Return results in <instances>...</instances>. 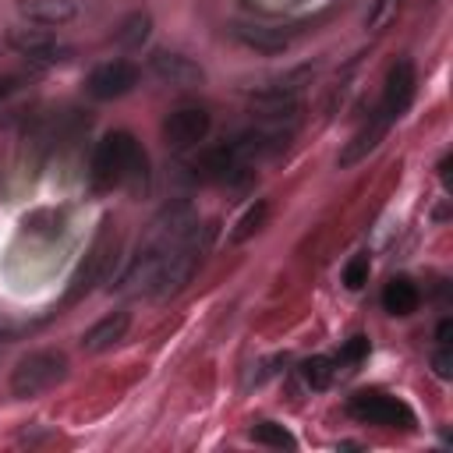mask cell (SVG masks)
I'll return each instance as SVG.
<instances>
[{
  "instance_id": "5",
  "label": "cell",
  "mask_w": 453,
  "mask_h": 453,
  "mask_svg": "<svg viewBox=\"0 0 453 453\" xmlns=\"http://www.w3.org/2000/svg\"><path fill=\"white\" fill-rule=\"evenodd\" d=\"M113 251H117V234H110V223H103V230L96 234V241H92L85 262L78 265V273H74V280H71L67 301H78L81 294L92 290V283H99V280L106 276V269H110V262H113Z\"/></svg>"
},
{
  "instance_id": "16",
  "label": "cell",
  "mask_w": 453,
  "mask_h": 453,
  "mask_svg": "<svg viewBox=\"0 0 453 453\" xmlns=\"http://www.w3.org/2000/svg\"><path fill=\"white\" fill-rule=\"evenodd\" d=\"M149 32H152V14H149V11H134V14H127V18L117 25L113 39H117V46H124V50H138V46L149 39Z\"/></svg>"
},
{
  "instance_id": "23",
  "label": "cell",
  "mask_w": 453,
  "mask_h": 453,
  "mask_svg": "<svg viewBox=\"0 0 453 453\" xmlns=\"http://www.w3.org/2000/svg\"><path fill=\"white\" fill-rule=\"evenodd\" d=\"M18 88H21V74H14V71H0V99L11 96V92H18Z\"/></svg>"
},
{
  "instance_id": "7",
  "label": "cell",
  "mask_w": 453,
  "mask_h": 453,
  "mask_svg": "<svg viewBox=\"0 0 453 453\" xmlns=\"http://www.w3.org/2000/svg\"><path fill=\"white\" fill-rule=\"evenodd\" d=\"M248 166L241 159V152L234 149V142H223L216 149H205L198 159H195V177L202 180H212V184H237L248 177Z\"/></svg>"
},
{
  "instance_id": "4",
  "label": "cell",
  "mask_w": 453,
  "mask_h": 453,
  "mask_svg": "<svg viewBox=\"0 0 453 453\" xmlns=\"http://www.w3.org/2000/svg\"><path fill=\"white\" fill-rule=\"evenodd\" d=\"M209 127H212V117H209L205 106H177V110L166 113L159 131H163L166 149L184 152V149H195L198 142H205Z\"/></svg>"
},
{
  "instance_id": "18",
  "label": "cell",
  "mask_w": 453,
  "mask_h": 453,
  "mask_svg": "<svg viewBox=\"0 0 453 453\" xmlns=\"http://www.w3.org/2000/svg\"><path fill=\"white\" fill-rule=\"evenodd\" d=\"M403 4L407 0H372L368 4V14H365V28L368 32H382L386 25L396 21V14L403 11Z\"/></svg>"
},
{
  "instance_id": "13",
  "label": "cell",
  "mask_w": 453,
  "mask_h": 453,
  "mask_svg": "<svg viewBox=\"0 0 453 453\" xmlns=\"http://www.w3.org/2000/svg\"><path fill=\"white\" fill-rule=\"evenodd\" d=\"M386 127H389V120H386L382 113H375L372 120H365V124H361V127L350 134V142L343 145V152L336 156V163H340L343 170H347V166H354V163H361V159H365V156H368V152H372V149L382 142Z\"/></svg>"
},
{
  "instance_id": "21",
  "label": "cell",
  "mask_w": 453,
  "mask_h": 453,
  "mask_svg": "<svg viewBox=\"0 0 453 453\" xmlns=\"http://www.w3.org/2000/svg\"><path fill=\"white\" fill-rule=\"evenodd\" d=\"M251 439L262 442V446H280V449H283V446H297L294 435H290L283 425H276V421H262V425H255V428H251Z\"/></svg>"
},
{
  "instance_id": "11",
  "label": "cell",
  "mask_w": 453,
  "mask_h": 453,
  "mask_svg": "<svg viewBox=\"0 0 453 453\" xmlns=\"http://www.w3.org/2000/svg\"><path fill=\"white\" fill-rule=\"evenodd\" d=\"M18 14L39 28H60L78 18V0H18Z\"/></svg>"
},
{
  "instance_id": "9",
  "label": "cell",
  "mask_w": 453,
  "mask_h": 453,
  "mask_svg": "<svg viewBox=\"0 0 453 453\" xmlns=\"http://www.w3.org/2000/svg\"><path fill=\"white\" fill-rule=\"evenodd\" d=\"M149 71H152L163 85H173V88H198V85L205 81V71H202L191 57H184V53H177V50H152Z\"/></svg>"
},
{
  "instance_id": "19",
  "label": "cell",
  "mask_w": 453,
  "mask_h": 453,
  "mask_svg": "<svg viewBox=\"0 0 453 453\" xmlns=\"http://www.w3.org/2000/svg\"><path fill=\"white\" fill-rule=\"evenodd\" d=\"M301 375H304V382H308L311 389H326V386L333 382V375H336V365H333V357L319 354V357H308V361L301 365Z\"/></svg>"
},
{
  "instance_id": "2",
  "label": "cell",
  "mask_w": 453,
  "mask_h": 453,
  "mask_svg": "<svg viewBox=\"0 0 453 453\" xmlns=\"http://www.w3.org/2000/svg\"><path fill=\"white\" fill-rule=\"evenodd\" d=\"M64 375H67V354L64 350H32L14 365L11 393L18 400H28V396H39V393L53 389Z\"/></svg>"
},
{
  "instance_id": "14",
  "label": "cell",
  "mask_w": 453,
  "mask_h": 453,
  "mask_svg": "<svg viewBox=\"0 0 453 453\" xmlns=\"http://www.w3.org/2000/svg\"><path fill=\"white\" fill-rule=\"evenodd\" d=\"M234 39L244 42L248 50H258V53H283L290 46V32L283 28H273V25H234Z\"/></svg>"
},
{
  "instance_id": "6",
  "label": "cell",
  "mask_w": 453,
  "mask_h": 453,
  "mask_svg": "<svg viewBox=\"0 0 453 453\" xmlns=\"http://www.w3.org/2000/svg\"><path fill=\"white\" fill-rule=\"evenodd\" d=\"M134 85H138V67H134L131 60H106V64H99V67L88 74L85 92H88L92 99L110 103V99H120V96L134 92Z\"/></svg>"
},
{
  "instance_id": "3",
  "label": "cell",
  "mask_w": 453,
  "mask_h": 453,
  "mask_svg": "<svg viewBox=\"0 0 453 453\" xmlns=\"http://www.w3.org/2000/svg\"><path fill=\"white\" fill-rule=\"evenodd\" d=\"M347 411H350V418H357V421H365V425L403 428V432H411V428L418 425L414 411H411L400 396H389V393H382V389H361V393H354V396L347 400Z\"/></svg>"
},
{
  "instance_id": "20",
  "label": "cell",
  "mask_w": 453,
  "mask_h": 453,
  "mask_svg": "<svg viewBox=\"0 0 453 453\" xmlns=\"http://www.w3.org/2000/svg\"><path fill=\"white\" fill-rule=\"evenodd\" d=\"M368 273H372L368 255H365V251L350 255V258H347V265H343V287H347V290H361V287L368 283Z\"/></svg>"
},
{
  "instance_id": "1",
  "label": "cell",
  "mask_w": 453,
  "mask_h": 453,
  "mask_svg": "<svg viewBox=\"0 0 453 453\" xmlns=\"http://www.w3.org/2000/svg\"><path fill=\"white\" fill-rule=\"evenodd\" d=\"M96 188H127L142 195L149 188V156L131 131H106L92 152Z\"/></svg>"
},
{
  "instance_id": "17",
  "label": "cell",
  "mask_w": 453,
  "mask_h": 453,
  "mask_svg": "<svg viewBox=\"0 0 453 453\" xmlns=\"http://www.w3.org/2000/svg\"><path fill=\"white\" fill-rule=\"evenodd\" d=\"M265 219H269V202H265V198L251 202V205L241 212V219L234 223V230H230V241H234V244H244L248 237H255V234L265 226Z\"/></svg>"
},
{
  "instance_id": "10",
  "label": "cell",
  "mask_w": 453,
  "mask_h": 453,
  "mask_svg": "<svg viewBox=\"0 0 453 453\" xmlns=\"http://www.w3.org/2000/svg\"><path fill=\"white\" fill-rule=\"evenodd\" d=\"M7 42H11L21 57H28V60H35V64H57V60H64V53H67L46 28H11V32H7Z\"/></svg>"
},
{
  "instance_id": "8",
  "label": "cell",
  "mask_w": 453,
  "mask_h": 453,
  "mask_svg": "<svg viewBox=\"0 0 453 453\" xmlns=\"http://www.w3.org/2000/svg\"><path fill=\"white\" fill-rule=\"evenodd\" d=\"M414 88H418V74H414V64L403 57V60H396V64L389 67V74H386L379 113H382L389 124H393L396 117H403L407 106H411V99H414Z\"/></svg>"
},
{
  "instance_id": "22",
  "label": "cell",
  "mask_w": 453,
  "mask_h": 453,
  "mask_svg": "<svg viewBox=\"0 0 453 453\" xmlns=\"http://www.w3.org/2000/svg\"><path fill=\"white\" fill-rule=\"evenodd\" d=\"M365 354H368V340H365V336H350V340H347V347L340 350V357H333V365H336V372H340V368H343V372H350Z\"/></svg>"
},
{
  "instance_id": "15",
  "label": "cell",
  "mask_w": 453,
  "mask_h": 453,
  "mask_svg": "<svg viewBox=\"0 0 453 453\" xmlns=\"http://www.w3.org/2000/svg\"><path fill=\"white\" fill-rule=\"evenodd\" d=\"M418 304H421V290H418V283L411 276H393L382 287V308L389 315H400L403 319V315L418 311Z\"/></svg>"
},
{
  "instance_id": "12",
  "label": "cell",
  "mask_w": 453,
  "mask_h": 453,
  "mask_svg": "<svg viewBox=\"0 0 453 453\" xmlns=\"http://www.w3.org/2000/svg\"><path fill=\"white\" fill-rule=\"evenodd\" d=\"M127 326H131V315H127V311L103 315L96 326L85 329V336H81V350H88V354H103V350L117 347V343L127 336Z\"/></svg>"
},
{
  "instance_id": "24",
  "label": "cell",
  "mask_w": 453,
  "mask_h": 453,
  "mask_svg": "<svg viewBox=\"0 0 453 453\" xmlns=\"http://www.w3.org/2000/svg\"><path fill=\"white\" fill-rule=\"evenodd\" d=\"M449 336H453V322H449V319H442V322H439V329H435L439 347H449Z\"/></svg>"
}]
</instances>
